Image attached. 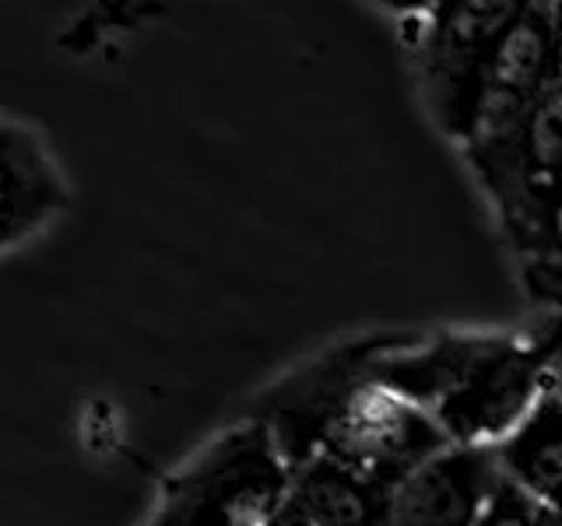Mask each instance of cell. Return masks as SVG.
<instances>
[{
	"instance_id": "obj_12",
	"label": "cell",
	"mask_w": 562,
	"mask_h": 526,
	"mask_svg": "<svg viewBox=\"0 0 562 526\" xmlns=\"http://www.w3.org/2000/svg\"><path fill=\"white\" fill-rule=\"evenodd\" d=\"M559 253H562V242H559ZM552 256H555V253H552Z\"/></svg>"
},
{
	"instance_id": "obj_6",
	"label": "cell",
	"mask_w": 562,
	"mask_h": 526,
	"mask_svg": "<svg viewBox=\"0 0 562 526\" xmlns=\"http://www.w3.org/2000/svg\"><path fill=\"white\" fill-rule=\"evenodd\" d=\"M499 478L492 446L450 443L391 488V526H474Z\"/></svg>"
},
{
	"instance_id": "obj_7",
	"label": "cell",
	"mask_w": 562,
	"mask_h": 526,
	"mask_svg": "<svg viewBox=\"0 0 562 526\" xmlns=\"http://www.w3.org/2000/svg\"><path fill=\"white\" fill-rule=\"evenodd\" d=\"M559 78H562V53H559L555 0H538L488 64L482 81V99H479V119H474V130L468 140L506 130Z\"/></svg>"
},
{
	"instance_id": "obj_4",
	"label": "cell",
	"mask_w": 562,
	"mask_h": 526,
	"mask_svg": "<svg viewBox=\"0 0 562 526\" xmlns=\"http://www.w3.org/2000/svg\"><path fill=\"white\" fill-rule=\"evenodd\" d=\"M538 0H436L422 18L415 67L426 110L450 140L464 145L479 119L492 57Z\"/></svg>"
},
{
	"instance_id": "obj_5",
	"label": "cell",
	"mask_w": 562,
	"mask_h": 526,
	"mask_svg": "<svg viewBox=\"0 0 562 526\" xmlns=\"http://www.w3.org/2000/svg\"><path fill=\"white\" fill-rule=\"evenodd\" d=\"M443 446H450L447 432L415 400L394 393L376 379H362L330 421L321 453L338 456L394 488Z\"/></svg>"
},
{
	"instance_id": "obj_8",
	"label": "cell",
	"mask_w": 562,
	"mask_h": 526,
	"mask_svg": "<svg viewBox=\"0 0 562 526\" xmlns=\"http://www.w3.org/2000/svg\"><path fill=\"white\" fill-rule=\"evenodd\" d=\"M70 204L67 180L46 140L29 123H0V218L4 253L40 239Z\"/></svg>"
},
{
	"instance_id": "obj_1",
	"label": "cell",
	"mask_w": 562,
	"mask_h": 526,
	"mask_svg": "<svg viewBox=\"0 0 562 526\" xmlns=\"http://www.w3.org/2000/svg\"><path fill=\"white\" fill-rule=\"evenodd\" d=\"M562 344V309L527 330H436L376 338L369 379L415 400L450 443L499 446L535 408Z\"/></svg>"
},
{
	"instance_id": "obj_9",
	"label": "cell",
	"mask_w": 562,
	"mask_h": 526,
	"mask_svg": "<svg viewBox=\"0 0 562 526\" xmlns=\"http://www.w3.org/2000/svg\"><path fill=\"white\" fill-rule=\"evenodd\" d=\"M292 508L313 526H391V488L330 453H316L292 473Z\"/></svg>"
},
{
	"instance_id": "obj_11",
	"label": "cell",
	"mask_w": 562,
	"mask_h": 526,
	"mask_svg": "<svg viewBox=\"0 0 562 526\" xmlns=\"http://www.w3.org/2000/svg\"><path fill=\"white\" fill-rule=\"evenodd\" d=\"M274 526H313L303 513H299V508H292V502H289V508H285V516H281Z\"/></svg>"
},
{
	"instance_id": "obj_10",
	"label": "cell",
	"mask_w": 562,
	"mask_h": 526,
	"mask_svg": "<svg viewBox=\"0 0 562 526\" xmlns=\"http://www.w3.org/2000/svg\"><path fill=\"white\" fill-rule=\"evenodd\" d=\"M373 4L401 18H426L436 8V0H373Z\"/></svg>"
},
{
	"instance_id": "obj_3",
	"label": "cell",
	"mask_w": 562,
	"mask_h": 526,
	"mask_svg": "<svg viewBox=\"0 0 562 526\" xmlns=\"http://www.w3.org/2000/svg\"><path fill=\"white\" fill-rule=\"evenodd\" d=\"M520 260L562 242V78L506 130L461 148Z\"/></svg>"
},
{
	"instance_id": "obj_2",
	"label": "cell",
	"mask_w": 562,
	"mask_h": 526,
	"mask_svg": "<svg viewBox=\"0 0 562 526\" xmlns=\"http://www.w3.org/2000/svg\"><path fill=\"white\" fill-rule=\"evenodd\" d=\"M292 473L268 421L246 414L166 473L145 526H274L292 502Z\"/></svg>"
}]
</instances>
